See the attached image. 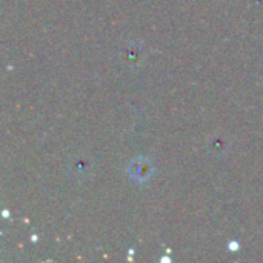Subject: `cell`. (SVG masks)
I'll return each instance as SVG.
<instances>
[{
  "mask_svg": "<svg viewBox=\"0 0 263 263\" xmlns=\"http://www.w3.org/2000/svg\"><path fill=\"white\" fill-rule=\"evenodd\" d=\"M153 173H154V166H153L151 160L146 157H142V156L136 157L128 165V176L137 183L148 182L151 179Z\"/></svg>",
  "mask_w": 263,
  "mask_h": 263,
  "instance_id": "1",
  "label": "cell"
},
{
  "mask_svg": "<svg viewBox=\"0 0 263 263\" xmlns=\"http://www.w3.org/2000/svg\"><path fill=\"white\" fill-rule=\"evenodd\" d=\"M228 248H230V251H237V250H239V243L233 240V242H230Z\"/></svg>",
  "mask_w": 263,
  "mask_h": 263,
  "instance_id": "2",
  "label": "cell"
}]
</instances>
